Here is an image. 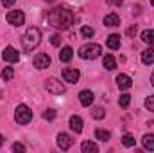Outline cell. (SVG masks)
I'll use <instances>...</instances> for the list:
<instances>
[{"label": "cell", "instance_id": "6da1fadb", "mask_svg": "<svg viewBox=\"0 0 154 153\" xmlns=\"http://www.w3.org/2000/svg\"><path fill=\"white\" fill-rule=\"evenodd\" d=\"M74 13L68 9V7H63V5H59V7H54V9H50V13H48V25L50 27H54V29H57V31H65V29H68L72 24H74Z\"/></svg>", "mask_w": 154, "mask_h": 153}, {"label": "cell", "instance_id": "7a4b0ae2", "mask_svg": "<svg viewBox=\"0 0 154 153\" xmlns=\"http://www.w3.org/2000/svg\"><path fill=\"white\" fill-rule=\"evenodd\" d=\"M39 40H41V31H39L38 27H29L27 33H25L23 38H22L23 49H25L27 52L34 50V47H38L39 45Z\"/></svg>", "mask_w": 154, "mask_h": 153}, {"label": "cell", "instance_id": "3957f363", "mask_svg": "<svg viewBox=\"0 0 154 153\" xmlns=\"http://www.w3.org/2000/svg\"><path fill=\"white\" fill-rule=\"evenodd\" d=\"M100 52H102V47L99 43H86L79 49V56L84 60H95L100 56Z\"/></svg>", "mask_w": 154, "mask_h": 153}, {"label": "cell", "instance_id": "277c9868", "mask_svg": "<svg viewBox=\"0 0 154 153\" xmlns=\"http://www.w3.org/2000/svg\"><path fill=\"white\" fill-rule=\"evenodd\" d=\"M14 119H16L18 124H27V122L32 119V112H31V108L25 106V105H20V106L16 108V112H14Z\"/></svg>", "mask_w": 154, "mask_h": 153}, {"label": "cell", "instance_id": "5b68a950", "mask_svg": "<svg viewBox=\"0 0 154 153\" xmlns=\"http://www.w3.org/2000/svg\"><path fill=\"white\" fill-rule=\"evenodd\" d=\"M45 88L52 94V96H61V94H65V86H63V83L61 81H57L56 77H50V79H47V83H45Z\"/></svg>", "mask_w": 154, "mask_h": 153}, {"label": "cell", "instance_id": "8992f818", "mask_svg": "<svg viewBox=\"0 0 154 153\" xmlns=\"http://www.w3.org/2000/svg\"><path fill=\"white\" fill-rule=\"evenodd\" d=\"M5 18H7V22H9L11 25H22V24L25 22V15H23L22 11H9Z\"/></svg>", "mask_w": 154, "mask_h": 153}, {"label": "cell", "instance_id": "52a82bcc", "mask_svg": "<svg viewBox=\"0 0 154 153\" xmlns=\"http://www.w3.org/2000/svg\"><path fill=\"white\" fill-rule=\"evenodd\" d=\"M2 58L5 60V61H9V63H16L18 60H20V52L14 49V47H5L4 49V52H2Z\"/></svg>", "mask_w": 154, "mask_h": 153}, {"label": "cell", "instance_id": "ba28073f", "mask_svg": "<svg viewBox=\"0 0 154 153\" xmlns=\"http://www.w3.org/2000/svg\"><path fill=\"white\" fill-rule=\"evenodd\" d=\"M34 67L36 69H47L48 65H50V56L48 54H43V52H39V54H36L34 56Z\"/></svg>", "mask_w": 154, "mask_h": 153}, {"label": "cell", "instance_id": "9c48e42d", "mask_svg": "<svg viewBox=\"0 0 154 153\" xmlns=\"http://www.w3.org/2000/svg\"><path fill=\"white\" fill-rule=\"evenodd\" d=\"M74 144V139L68 135V133H59L57 135V146L61 150H70V146Z\"/></svg>", "mask_w": 154, "mask_h": 153}, {"label": "cell", "instance_id": "30bf717a", "mask_svg": "<svg viewBox=\"0 0 154 153\" xmlns=\"http://www.w3.org/2000/svg\"><path fill=\"white\" fill-rule=\"evenodd\" d=\"M63 77H65V81H68V83H77L79 81V70L77 69H63Z\"/></svg>", "mask_w": 154, "mask_h": 153}, {"label": "cell", "instance_id": "8fae6325", "mask_svg": "<svg viewBox=\"0 0 154 153\" xmlns=\"http://www.w3.org/2000/svg\"><path fill=\"white\" fill-rule=\"evenodd\" d=\"M93 99H95V96H93L91 90H82V92L79 94V101H81L82 106H91Z\"/></svg>", "mask_w": 154, "mask_h": 153}, {"label": "cell", "instance_id": "7c38bea8", "mask_svg": "<svg viewBox=\"0 0 154 153\" xmlns=\"http://www.w3.org/2000/svg\"><path fill=\"white\" fill-rule=\"evenodd\" d=\"M116 85H118V88L127 90V88L133 86V79L127 76V74H118V76H116Z\"/></svg>", "mask_w": 154, "mask_h": 153}, {"label": "cell", "instance_id": "4fadbf2b", "mask_svg": "<svg viewBox=\"0 0 154 153\" xmlns=\"http://www.w3.org/2000/svg\"><path fill=\"white\" fill-rule=\"evenodd\" d=\"M70 128L75 132V133H81L82 132V119L79 115H72L70 117Z\"/></svg>", "mask_w": 154, "mask_h": 153}, {"label": "cell", "instance_id": "5bb4252c", "mask_svg": "<svg viewBox=\"0 0 154 153\" xmlns=\"http://www.w3.org/2000/svg\"><path fill=\"white\" fill-rule=\"evenodd\" d=\"M104 25H108V27H116V25H120V18H118V15H115V13L106 15V16H104Z\"/></svg>", "mask_w": 154, "mask_h": 153}, {"label": "cell", "instance_id": "9a60e30c", "mask_svg": "<svg viewBox=\"0 0 154 153\" xmlns=\"http://www.w3.org/2000/svg\"><path fill=\"white\" fill-rule=\"evenodd\" d=\"M81 150H82V153H97L99 151V146L95 142H91V141H84Z\"/></svg>", "mask_w": 154, "mask_h": 153}, {"label": "cell", "instance_id": "2e32d148", "mask_svg": "<svg viewBox=\"0 0 154 153\" xmlns=\"http://www.w3.org/2000/svg\"><path fill=\"white\" fill-rule=\"evenodd\" d=\"M142 61L145 65H152L154 63V49H145L142 52Z\"/></svg>", "mask_w": 154, "mask_h": 153}, {"label": "cell", "instance_id": "e0dca14e", "mask_svg": "<svg viewBox=\"0 0 154 153\" xmlns=\"http://www.w3.org/2000/svg\"><path fill=\"white\" fill-rule=\"evenodd\" d=\"M72 56H74L72 47H63V50L59 52V60H61V61H65V63H68V61L72 60Z\"/></svg>", "mask_w": 154, "mask_h": 153}, {"label": "cell", "instance_id": "ac0fdd59", "mask_svg": "<svg viewBox=\"0 0 154 153\" xmlns=\"http://www.w3.org/2000/svg\"><path fill=\"white\" fill-rule=\"evenodd\" d=\"M106 45H108L109 49H113V50L118 49V47H120V36H118V34H109L108 40H106Z\"/></svg>", "mask_w": 154, "mask_h": 153}, {"label": "cell", "instance_id": "d6986e66", "mask_svg": "<svg viewBox=\"0 0 154 153\" xmlns=\"http://www.w3.org/2000/svg\"><path fill=\"white\" fill-rule=\"evenodd\" d=\"M102 65L108 69V70H113V69H116V60L113 58V56H104V60H102Z\"/></svg>", "mask_w": 154, "mask_h": 153}, {"label": "cell", "instance_id": "ffe728a7", "mask_svg": "<svg viewBox=\"0 0 154 153\" xmlns=\"http://www.w3.org/2000/svg\"><path fill=\"white\" fill-rule=\"evenodd\" d=\"M143 148L149 150V151H154V135L152 133H147L143 137Z\"/></svg>", "mask_w": 154, "mask_h": 153}, {"label": "cell", "instance_id": "44dd1931", "mask_svg": "<svg viewBox=\"0 0 154 153\" xmlns=\"http://www.w3.org/2000/svg\"><path fill=\"white\" fill-rule=\"evenodd\" d=\"M142 40H143L149 47H154V31H143V33H142Z\"/></svg>", "mask_w": 154, "mask_h": 153}, {"label": "cell", "instance_id": "7402d4cb", "mask_svg": "<svg viewBox=\"0 0 154 153\" xmlns=\"http://www.w3.org/2000/svg\"><path fill=\"white\" fill-rule=\"evenodd\" d=\"M109 137H111V133L106 132V130H97V132H95V139H99V141H102V142L109 141Z\"/></svg>", "mask_w": 154, "mask_h": 153}, {"label": "cell", "instance_id": "603a6c76", "mask_svg": "<svg viewBox=\"0 0 154 153\" xmlns=\"http://www.w3.org/2000/svg\"><path fill=\"white\" fill-rule=\"evenodd\" d=\"M104 115H106V112H104L102 106H95V108H91V117H93V119H104Z\"/></svg>", "mask_w": 154, "mask_h": 153}, {"label": "cell", "instance_id": "cb8c5ba5", "mask_svg": "<svg viewBox=\"0 0 154 153\" xmlns=\"http://www.w3.org/2000/svg\"><path fill=\"white\" fill-rule=\"evenodd\" d=\"M129 103H131V96H129V94H122L120 99H118V105H120L122 108H127Z\"/></svg>", "mask_w": 154, "mask_h": 153}, {"label": "cell", "instance_id": "d4e9b609", "mask_svg": "<svg viewBox=\"0 0 154 153\" xmlns=\"http://www.w3.org/2000/svg\"><path fill=\"white\" fill-rule=\"evenodd\" d=\"M13 76H14V70H13L11 67H5V69L2 70V79H4V81H11Z\"/></svg>", "mask_w": 154, "mask_h": 153}, {"label": "cell", "instance_id": "484cf974", "mask_svg": "<svg viewBox=\"0 0 154 153\" xmlns=\"http://www.w3.org/2000/svg\"><path fill=\"white\" fill-rule=\"evenodd\" d=\"M122 142H124V146L131 148V146H134V137H133V135H129V133H125V135L122 137Z\"/></svg>", "mask_w": 154, "mask_h": 153}, {"label": "cell", "instance_id": "4316f807", "mask_svg": "<svg viewBox=\"0 0 154 153\" xmlns=\"http://www.w3.org/2000/svg\"><path fill=\"white\" fill-rule=\"evenodd\" d=\"M81 34H82L84 38H91V36L95 34V31H93L91 27H88V25H84V27L81 29Z\"/></svg>", "mask_w": 154, "mask_h": 153}, {"label": "cell", "instance_id": "83f0119b", "mask_svg": "<svg viewBox=\"0 0 154 153\" xmlns=\"http://www.w3.org/2000/svg\"><path fill=\"white\" fill-rule=\"evenodd\" d=\"M54 117H56V110H50V108H48V110L43 112V119H45V121H52Z\"/></svg>", "mask_w": 154, "mask_h": 153}, {"label": "cell", "instance_id": "f1b7e54d", "mask_svg": "<svg viewBox=\"0 0 154 153\" xmlns=\"http://www.w3.org/2000/svg\"><path fill=\"white\" fill-rule=\"evenodd\" d=\"M145 108L151 110V112H154V96H149V97L145 99Z\"/></svg>", "mask_w": 154, "mask_h": 153}, {"label": "cell", "instance_id": "f546056e", "mask_svg": "<svg viewBox=\"0 0 154 153\" xmlns=\"http://www.w3.org/2000/svg\"><path fill=\"white\" fill-rule=\"evenodd\" d=\"M50 43H52L54 47H59V45H61V36H59V34H54V36H50Z\"/></svg>", "mask_w": 154, "mask_h": 153}, {"label": "cell", "instance_id": "4dcf8cb0", "mask_svg": "<svg viewBox=\"0 0 154 153\" xmlns=\"http://www.w3.org/2000/svg\"><path fill=\"white\" fill-rule=\"evenodd\" d=\"M136 33H138V27H136V25H131V27L125 31V34H127V36H134Z\"/></svg>", "mask_w": 154, "mask_h": 153}, {"label": "cell", "instance_id": "1f68e13d", "mask_svg": "<svg viewBox=\"0 0 154 153\" xmlns=\"http://www.w3.org/2000/svg\"><path fill=\"white\" fill-rule=\"evenodd\" d=\"M13 151H25V146L20 144V142H14L13 144Z\"/></svg>", "mask_w": 154, "mask_h": 153}, {"label": "cell", "instance_id": "d6a6232c", "mask_svg": "<svg viewBox=\"0 0 154 153\" xmlns=\"http://www.w3.org/2000/svg\"><path fill=\"white\" fill-rule=\"evenodd\" d=\"M14 2H16V0H2V4H4L5 7H11V5H13Z\"/></svg>", "mask_w": 154, "mask_h": 153}, {"label": "cell", "instance_id": "836d02e7", "mask_svg": "<svg viewBox=\"0 0 154 153\" xmlns=\"http://www.w3.org/2000/svg\"><path fill=\"white\" fill-rule=\"evenodd\" d=\"M2 144H4V135L0 133V146H2Z\"/></svg>", "mask_w": 154, "mask_h": 153}, {"label": "cell", "instance_id": "e575fe53", "mask_svg": "<svg viewBox=\"0 0 154 153\" xmlns=\"http://www.w3.org/2000/svg\"><path fill=\"white\" fill-rule=\"evenodd\" d=\"M151 85L154 86V72H152V76H151Z\"/></svg>", "mask_w": 154, "mask_h": 153}, {"label": "cell", "instance_id": "d590c367", "mask_svg": "<svg viewBox=\"0 0 154 153\" xmlns=\"http://www.w3.org/2000/svg\"><path fill=\"white\" fill-rule=\"evenodd\" d=\"M113 2H115V4H122V2H124V0H113Z\"/></svg>", "mask_w": 154, "mask_h": 153}, {"label": "cell", "instance_id": "8d00e7d4", "mask_svg": "<svg viewBox=\"0 0 154 153\" xmlns=\"http://www.w3.org/2000/svg\"><path fill=\"white\" fill-rule=\"evenodd\" d=\"M151 4H152V7H154V0H151Z\"/></svg>", "mask_w": 154, "mask_h": 153}, {"label": "cell", "instance_id": "74e56055", "mask_svg": "<svg viewBox=\"0 0 154 153\" xmlns=\"http://www.w3.org/2000/svg\"><path fill=\"white\" fill-rule=\"evenodd\" d=\"M47 2H54V0H47Z\"/></svg>", "mask_w": 154, "mask_h": 153}]
</instances>
